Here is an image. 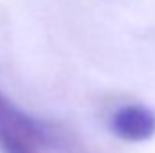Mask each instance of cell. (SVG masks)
Segmentation results:
<instances>
[{"mask_svg": "<svg viewBox=\"0 0 155 153\" xmlns=\"http://www.w3.org/2000/svg\"><path fill=\"white\" fill-rule=\"evenodd\" d=\"M0 151L78 153V146L65 130L27 114L0 90Z\"/></svg>", "mask_w": 155, "mask_h": 153, "instance_id": "obj_1", "label": "cell"}, {"mask_svg": "<svg viewBox=\"0 0 155 153\" xmlns=\"http://www.w3.org/2000/svg\"><path fill=\"white\" fill-rule=\"evenodd\" d=\"M112 133L126 142H143L155 135V114L144 105L130 103L110 117Z\"/></svg>", "mask_w": 155, "mask_h": 153, "instance_id": "obj_2", "label": "cell"}]
</instances>
